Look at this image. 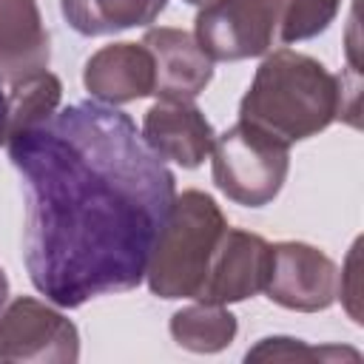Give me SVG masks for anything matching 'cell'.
<instances>
[{"mask_svg": "<svg viewBox=\"0 0 364 364\" xmlns=\"http://www.w3.org/2000/svg\"><path fill=\"white\" fill-rule=\"evenodd\" d=\"M26 191L23 262L57 307L134 290L176 199L165 159L134 119L105 102H74L9 139Z\"/></svg>", "mask_w": 364, "mask_h": 364, "instance_id": "obj_1", "label": "cell"}, {"mask_svg": "<svg viewBox=\"0 0 364 364\" xmlns=\"http://www.w3.org/2000/svg\"><path fill=\"white\" fill-rule=\"evenodd\" d=\"M239 119L287 145L324 131L333 119L358 128V68H350V77H336L310 54L279 48L256 68L239 102Z\"/></svg>", "mask_w": 364, "mask_h": 364, "instance_id": "obj_2", "label": "cell"}, {"mask_svg": "<svg viewBox=\"0 0 364 364\" xmlns=\"http://www.w3.org/2000/svg\"><path fill=\"white\" fill-rule=\"evenodd\" d=\"M225 230L228 222L213 196L202 191L176 196L145 267L151 293L159 299H199Z\"/></svg>", "mask_w": 364, "mask_h": 364, "instance_id": "obj_3", "label": "cell"}, {"mask_svg": "<svg viewBox=\"0 0 364 364\" xmlns=\"http://www.w3.org/2000/svg\"><path fill=\"white\" fill-rule=\"evenodd\" d=\"M213 182L236 205L273 202L290 171V145L276 134L239 119L213 139Z\"/></svg>", "mask_w": 364, "mask_h": 364, "instance_id": "obj_4", "label": "cell"}, {"mask_svg": "<svg viewBox=\"0 0 364 364\" xmlns=\"http://www.w3.org/2000/svg\"><path fill=\"white\" fill-rule=\"evenodd\" d=\"M284 0H210L193 23V37L210 60L262 57L279 46Z\"/></svg>", "mask_w": 364, "mask_h": 364, "instance_id": "obj_5", "label": "cell"}, {"mask_svg": "<svg viewBox=\"0 0 364 364\" xmlns=\"http://www.w3.org/2000/svg\"><path fill=\"white\" fill-rule=\"evenodd\" d=\"M0 358L31 364H71L80 358V333L63 313L31 296L0 313Z\"/></svg>", "mask_w": 364, "mask_h": 364, "instance_id": "obj_6", "label": "cell"}, {"mask_svg": "<svg viewBox=\"0 0 364 364\" xmlns=\"http://www.w3.org/2000/svg\"><path fill=\"white\" fill-rule=\"evenodd\" d=\"M264 293L270 301L287 310H327L338 296V267L313 245L279 242L273 245V264Z\"/></svg>", "mask_w": 364, "mask_h": 364, "instance_id": "obj_7", "label": "cell"}, {"mask_svg": "<svg viewBox=\"0 0 364 364\" xmlns=\"http://www.w3.org/2000/svg\"><path fill=\"white\" fill-rule=\"evenodd\" d=\"M270 264H273V245H267L259 233L228 228L210 262L199 301L233 304L262 293L270 276Z\"/></svg>", "mask_w": 364, "mask_h": 364, "instance_id": "obj_8", "label": "cell"}, {"mask_svg": "<svg viewBox=\"0 0 364 364\" xmlns=\"http://www.w3.org/2000/svg\"><path fill=\"white\" fill-rule=\"evenodd\" d=\"M142 46L154 57V97L193 102L213 77V60L199 48L196 37L182 28H148Z\"/></svg>", "mask_w": 364, "mask_h": 364, "instance_id": "obj_9", "label": "cell"}, {"mask_svg": "<svg viewBox=\"0 0 364 364\" xmlns=\"http://www.w3.org/2000/svg\"><path fill=\"white\" fill-rule=\"evenodd\" d=\"M142 139L156 156L171 159L182 168H199L213 148V125L193 102L156 100L142 119Z\"/></svg>", "mask_w": 364, "mask_h": 364, "instance_id": "obj_10", "label": "cell"}, {"mask_svg": "<svg viewBox=\"0 0 364 364\" xmlns=\"http://www.w3.org/2000/svg\"><path fill=\"white\" fill-rule=\"evenodd\" d=\"M82 82L105 105H122L154 94V57L142 43H111L88 57Z\"/></svg>", "mask_w": 364, "mask_h": 364, "instance_id": "obj_11", "label": "cell"}, {"mask_svg": "<svg viewBox=\"0 0 364 364\" xmlns=\"http://www.w3.org/2000/svg\"><path fill=\"white\" fill-rule=\"evenodd\" d=\"M51 40L37 0H0V80L17 82L48 68Z\"/></svg>", "mask_w": 364, "mask_h": 364, "instance_id": "obj_12", "label": "cell"}, {"mask_svg": "<svg viewBox=\"0 0 364 364\" xmlns=\"http://www.w3.org/2000/svg\"><path fill=\"white\" fill-rule=\"evenodd\" d=\"M168 0H60L65 23L82 34H114L134 26H148L159 17Z\"/></svg>", "mask_w": 364, "mask_h": 364, "instance_id": "obj_13", "label": "cell"}, {"mask_svg": "<svg viewBox=\"0 0 364 364\" xmlns=\"http://www.w3.org/2000/svg\"><path fill=\"white\" fill-rule=\"evenodd\" d=\"M171 336L191 353H219L236 336V316L225 304L199 301L173 313Z\"/></svg>", "mask_w": 364, "mask_h": 364, "instance_id": "obj_14", "label": "cell"}, {"mask_svg": "<svg viewBox=\"0 0 364 364\" xmlns=\"http://www.w3.org/2000/svg\"><path fill=\"white\" fill-rule=\"evenodd\" d=\"M63 85L51 71H40L31 77H23L17 82H9V114H11V134H20L43 119H48L60 108Z\"/></svg>", "mask_w": 364, "mask_h": 364, "instance_id": "obj_15", "label": "cell"}, {"mask_svg": "<svg viewBox=\"0 0 364 364\" xmlns=\"http://www.w3.org/2000/svg\"><path fill=\"white\" fill-rule=\"evenodd\" d=\"M338 3L341 0H284L279 46L299 43V40L321 34L333 23V17L338 11Z\"/></svg>", "mask_w": 364, "mask_h": 364, "instance_id": "obj_16", "label": "cell"}, {"mask_svg": "<svg viewBox=\"0 0 364 364\" xmlns=\"http://www.w3.org/2000/svg\"><path fill=\"white\" fill-rule=\"evenodd\" d=\"M353 358L358 361V353L355 350H336V347H324V350H316V347H304L299 338H262L259 347L247 350V361H313V358Z\"/></svg>", "mask_w": 364, "mask_h": 364, "instance_id": "obj_17", "label": "cell"}, {"mask_svg": "<svg viewBox=\"0 0 364 364\" xmlns=\"http://www.w3.org/2000/svg\"><path fill=\"white\" fill-rule=\"evenodd\" d=\"M11 134V114H9V85L0 80V145L9 142Z\"/></svg>", "mask_w": 364, "mask_h": 364, "instance_id": "obj_18", "label": "cell"}, {"mask_svg": "<svg viewBox=\"0 0 364 364\" xmlns=\"http://www.w3.org/2000/svg\"><path fill=\"white\" fill-rule=\"evenodd\" d=\"M6 299H9V279H6V273H3V267H0V313H3V307H6Z\"/></svg>", "mask_w": 364, "mask_h": 364, "instance_id": "obj_19", "label": "cell"}, {"mask_svg": "<svg viewBox=\"0 0 364 364\" xmlns=\"http://www.w3.org/2000/svg\"><path fill=\"white\" fill-rule=\"evenodd\" d=\"M185 3H193V6H205V3H210V0H185Z\"/></svg>", "mask_w": 364, "mask_h": 364, "instance_id": "obj_20", "label": "cell"}]
</instances>
